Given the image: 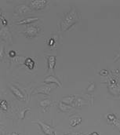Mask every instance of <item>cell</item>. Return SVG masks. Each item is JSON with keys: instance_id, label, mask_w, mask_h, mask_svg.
Wrapping results in <instances>:
<instances>
[{"instance_id": "7a4b0ae2", "label": "cell", "mask_w": 120, "mask_h": 135, "mask_svg": "<svg viewBox=\"0 0 120 135\" xmlns=\"http://www.w3.org/2000/svg\"><path fill=\"white\" fill-rule=\"evenodd\" d=\"M48 2L46 0H31L29 2V7L34 10H41L48 5Z\"/></svg>"}, {"instance_id": "83f0119b", "label": "cell", "mask_w": 120, "mask_h": 135, "mask_svg": "<svg viewBox=\"0 0 120 135\" xmlns=\"http://www.w3.org/2000/svg\"><path fill=\"white\" fill-rule=\"evenodd\" d=\"M50 41H51V42H50V46H52V44L54 43V40H53V39H51Z\"/></svg>"}, {"instance_id": "30bf717a", "label": "cell", "mask_w": 120, "mask_h": 135, "mask_svg": "<svg viewBox=\"0 0 120 135\" xmlns=\"http://www.w3.org/2000/svg\"><path fill=\"white\" fill-rule=\"evenodd\" d=\"M57 107L59 108V110H60L61 112H69L71 109L73 108V106L71 105H68V104H66L63 102H58V104H57Z\"/></svg>"}, {"instance_id": "4fadbf2b", "label": "cell", "mask_w": 120, "mask_h": 135, "mask_svg": "<svg viewBox=\"0 0 120 135\" xmlns=\"http://www.w3.org/2000/svg\"><path fill=\"white\" fill-rule=\"evenodd\" d=\"M51 104H53V101H51L50 99H44L42 101H41L39 102V106L41 108H42L43 112H46V108L51 105Z\"/></svg>"}, {"instance_id": "484cf974", "label": "cell", "mask_w": 120, "mask_h": 135, "mask_svg": "<svg viewBox=\"0 0 120 135\" xmlns=\"http://www.w3.org/2000/svg\"><path fill=\"white\" fill-rule=\"evenodd\" d=\"M8 135H19V134H17L16 132H12V133H9Z\"/></svg>"}, {"instance_id": "9a60e30c", "label": "cell", "mask_w": 120, "mask_h": 135, "mask_svg": "<svg viewBox=\"0 0 120 135\" xmlns=\"http://www.w3.org/2000/svg\"><path fill=\"white\" fill-rule=\"evenodd\" d=\"M30 108H23L21 109H18V115H19V119H24L25 118V113L29 111Z\"/></svg>"}, {"instance_id": "ffe728a7", "label": "cell", "mask_w": 120, "mask_h": 135, "mask_svg": "<svg viewBox=\"0 0 120 135\" xmlns=\"http://www.w3.org/2000/svg\"><path fill=\"white\" fill-rule=\"evenodd\" d=\"M107 118H108V121L109 123H111V122H112L116 117V115H113V114H108V115H107Z\"/></svg>"}, {"instance_id": "6da1fadb", "label": "cell", "mask_w": 120, "mask_h": 135, "mask_svg": "<svg viewBox=\"0 0 120 135\" xmlns=\"http://www.w3.org/2000/svg\"><path fill=\"white\" fill-rule=\"evenodd\" d=\"M80 14L77 11L75 7H72L71 9L64 16L63 21L60 24V28L63 32H65L68 30L73 25H75L79 19H80Z\"/></svg>"}, {"instance_id": "d6986e66", "label": "cell", "mask_w": 120, "mask_h": 135, "mask_svg": "<svg viewBox=\"0 0 120 135\" xmlns=\"http://www.w3.org/2000/svg\"><path fill=\"white\" fill-rule=\"evenodd\" d=\"M110 123H112V124H113L114 126H116V127H118V129L120 131V121L117 119V118H116L112 122H111Z\"/></svg>"}, {"instance_id": "7c38bea8", "label": "cell", "mask_w": 120, "mask_h": 135, "mask_svg": "<svg viewBox=\"0 0 120 135\" xmlns=\"http://www.w3.org/2000/svg\"><path fill=\"white\" fill-rule=\"evenodd\" d=\"M39 20V17H28V18L24 19V20L17 22V25H30L31 23L35 22V21H37Z\"/></svg>"}, {"instance_id": "3957f363", "label": "cell", "mask_w": 120, "mask_h": 135, "mask_svg": "<svg viewBox=\"0 0 120 135\" xmlns=\"http://www.w3.org/2000/svg\"><path fill=\"white\" fill-rule=\"evenodd\" d=\"M31 12V9L29 6H28L26 5H19V6L15 7L14 15L22 16V15L30 13Z\"/></svg>"}, {"instance_id": "2e32d148", "label": "cell", "mask_w": 120, "mask_h": 135, "mask_svg": "<svg viewBox=\"0 0 120 135\" xmlns=\"http://www.w3.org/2000/svg\"><path fill=\"white\" fill-rule=\"evenodd\" d=\"M25 65V66H27V68H28L29 69L31 70L35 67V61L31 58H26Z\"/></svg>"}, {"instance_id": "ba28073f", "label": "cell", "mask_w": 120, "mask_h": 135, "mask_svg": "<svg viewBox=\"0 0 120 135\" xmlns=\"http://www.w3.org/2000/svg\"><path fill=\"white\" fill-rule=\"evenodd\" d=\"M43 83H46V84H51V83L56 84V85H57L60 87L62 86V84L60 83V81L56 77H54V75H49V76L46 77V79H44Z\"/></svg>"}, {"instance_id": "8fae6325", "label": "cell", "mask_w": 120, "mask_h": 135, "mask_svg": "<svg viewBox=\"0 0 120 135\" xmlns=\"http://www.w3.org/2000/svg\"><path fill=\"white\" fill-rule=\"evenodd\" d=\"M56 65V57L55 56H48V66L49 69L51 70L52 71H54V68Z\"/></svg>"}, {"instance_id": "9c48e42d", "label": "cell", "mask_w": 120, "mask_h": 135, "mask_svg": "<svg viewBox=\"0 0 120 135\" xmlns=\"http://www.w3.org/2000/svg\"><path fill=\"white\" fill-rule=\"evenodd\" d=\"M69 121H70V125L71 127H76V126H78L79 124L81 123L82 117H81V115H71L69 117Z\"/></svg>"}, {"instance_id": "e0dca14e", "label": "cell", "mask_w": 120, "mask_h": 135, "mask_svg": "<svg viewBox=\"0 0 120 135\" xmlns=\"http://www.w3.org/2000/svg\"><path fill=\"white\" fill-rule=\"evenodd\" d=\"M87 101H84L83 98H77L76 101L75 102V107H77V108H81L83 105H85L87 104Z\"/></svg>"}, {"instance_id": "5b68a950", "label": "cell", "mask_w": 120, "mask_h": 135, "mask_svg": "<svg viewBox=\"0 0 120 135\" xmlns=\"http://www.w3.org/2000/svg\"><path fill=\"white\" fill-rule=\"evenodd\" d=\"M39 32V28L36 26H33V25H28L26 28V30L25 32V34L27 37L28 38H33L35 37L37 34Z\"/></svg>"}, {"instance_id": "277c9868", "label": "cell", "mask_w": 120, "mask_h": 135, "mask_svg": "<svg viewBox=\"0 0 120 135\" xmlns=\"http://www.w3.org/2000/svg\"><path fill=\"white\" fill-rule=\"evenodd\" d=\"M53 88H55V85H50V84H47V85H45L43 86H41V87H39L37 88L34 94H46V95H50V91Z\"/></svg>"}, {"instance_id": "52a82bcc", "label": "cell", "mask_w": 120, "mask_h": 135, "mask_svg": "<svg viewBox=\"0 0 120 135\" xmlns=\"http://www.w3.org/2000/svg\"><path fill=\"white\" fill-rule=\"evenodd\" d=\"M9 87L11 92L13 93V94L18 100H20V101H25V100L24 94H22V92H21L17 87L14 86L13 85H9Z\"/></svg>"}, {"instance_id": "44dd1931", "label": "cell", "mask_w": 120, "mask_h": 135, "mask_svg": "<svg viewBox=\"0 0 120 135\" xmlns=\"http://www.w3.org/2000/svg\"><path fill=\"white\" fill-rule=\"evenodd\" d=\"M95 89V83H91L89 87H87V90L88 91H93Z\"/></svg>"}, {"instance_id": "cb8c5ba5", "label": "cell", "mask_w": 120, "mask_h": 135, "mask_svg": "<svg viewBox=\"0 0 120 135\" xmlns=\"http://www.w3.org/2000/svg\"><path fill=\"white\" fill-rule=\"evenodd\" d=\"M1 21H2V24L4 25V26H6V25H7V22H6V20H4V18H3V17L1 15Z\"/></svg>"}, {"instance_id": "7402d4cb", "label": "cell", "mask_w": 120, "mask_h": 135, "mask_svg": "<svg viewBox=\"0 0 120 135\" xmlns=\"http://www.w3.org/2000/svg\"><path fill=\"white\" fill-rule=\"evenodd\" d=\"M9 56L10 57H16V52L15 51H13V50H11V51H9Z\"/></svg>"}, {"instance_id": "5bb4252c", "label": "cell", "mask_w": 120, "mask_h": 135, "mask_svg": "<svg viewBox=\"0 0 120 135\" xmlns=\"http://www.w3.org/2000/svg\"><path fill=\"white\" fill-rule=\"evenodd\" d=\"M75 99V95H70L68 97H65L62 100H61V102L66 104H68V105H71L73 104V102Z\"/></svg>"}, {"instance_id": "4316f807", "label": "cell", "mask_w": 120, "mask_h": 135, "mask_svg": "<svg viewBox=\"0 0 120 135\" xmlns=\"http://www.w3.org/2000/svg\"><path fill=\"white\" fill-rule=\"evenodd\" d=\"M90 135H100L98 133H97V132H93V133H91Z\"/></svg>"}, {"instance_id": "ac0fdd59", "label": "cell", "mask_w": 120, "mask_h": 135, "mask_svg": "<svg viewBox=\"0 0 120 135\" xmlns=\"http://www.w3.org/2000/svg\"><path fill=\"white\" fill-rule=\"evenodd\" d=\"M0 105H1V108L4 111H6L7 108H8V103L7 101H5V100H1L0 102Z\"/></svg>"}, {"instance_id": "8992f818", "label": "cell", "mask_w": 120, "mask_h": 135, "mask_svg": "<svg viewBox=\"0 0 120 135\" xmlns=\"http://www.w3.org/2000/svg\"><path fill=\"white\" fill-rule=\"evenodd\" d=\"M33 123H37L38 125H39V127H41V130L42 131V133L45 135H51L52 134V129L49 125H46L45 123H43L42 122L39 121V120H36V121H33Z\"/></svg>"}, {"instance_id": "603a6c76", "label": "cell", "mask_w": 120, "mask_h": 135, "mask_svg": "<svg viewBox=\"0 0 120 135\" xmlns=\"http://www.w3.org/2000/svg\"><path fill=\"white\" fill-rule=\"evenodd\" d=\"M100 74L101 75H103V76H105V75H107L108 74V71L107 70L103 69V70H101V71H100Z\"/></svg>"}, {"instance_id": "d4e9b609", "label": "cell", "mask_w": 120, "mask_h": 135, "mask_svg": "<svg viewBox=\"0 0 120 135\" xmlns=\"http://www.w3.org/2000/svg\"><path fill=\"white\" fill-rule=\"evenodd\" d=\"M70 135H85L83 133H79V132H74V133H71Z\"/></svg>"}]
</instances>
